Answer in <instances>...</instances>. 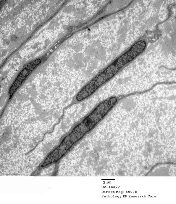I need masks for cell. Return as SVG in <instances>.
<instances>
[{
  "label": "cell",
  "instance_id": "1",
  "mask_svg": "<svg viewBox=\"0 0 176 204\" xmlns=\"http://www.w3.org/2000/svg\"><path fill=\"white\" fill-rule=\"evenodd\" d=\"M41 62L39 59L36 60L28 64L19 74L10 90V94L11 95L19 87L24 80L34 68Z\"/></svg>",
  "mask_w": 176,
  "mask_h": 204
}]
</instances>
